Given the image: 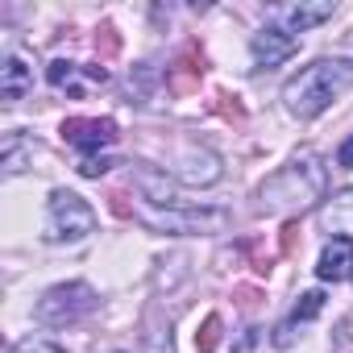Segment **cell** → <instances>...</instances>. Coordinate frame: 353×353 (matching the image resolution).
<instances>
[{"mask_svg":"<svg viewBox=\"0 0 353 353\" xmlns=\"http://www.w3.org/2000/svg\"><path fill=\"white\" fill-rule=\"evenodd\" d=\"M30 88H34V67L26 63V54H13L5 67H0V96L13 104V100H21Z\"/></svg>","mask_w":353,"mask_h":353,"instance_id":"cell-11","label":"cell"},{"mask_svg":"<svg viewBox=\"0 0 353 353\" xmlns=\"http://www.w3.org/2000/svg\"><path fill=\"white\" fill-rule=\"evenodd\" d=\"M141 225H150L154 233H179V237H192V233H221L229 229V212L225 208H154L145 204L141 212Z\"/></svg>","mask_w":353,"mask_h":353,"instance_id":"cell-4","label":"cell"},{"mask_svg":"<svg viewBox=\"0 0 353 353\" xmlns=\"http://www.w3.org/2000/svg\"><path fill=\"white\" fill-rule=\"evenodd\" d=\"M336 166H345V170L353 166V137H349V141H345V145L336 150Z\"/></svg>","mask_w":353,"mask_h":353,"instance_id":"cell-17","label":"cell"},{"mask_svg":"<svg viewBox=\"0 0 353 353\" xmlns=\"http://www.w3.org/2000/svg\"><path fill=\"white\" fill-rule=\"evenodd\" d=\"M353 88V63L349 59H320L312 67H303L295 79H287L283 88V104L295 117H320L328 104H336L345 92Z\"/></svg>","mask_w":353,"mask_h":353,"instance_id":"cell-1","label":"cell"},{"mask_svg":"<svg viewBox=\"0 0 353 353\" xmlns=\"http://www.w3.org/2000/svg\"><path fill=\"white\" fill-rule=\"evenodd\" d=\"M63 137H67L75 150L92 154V150H100V145H112L121 133H117V121H112V117H75V121L63 125Z\"/></svg>","mask_w":353,"mask_h":353,"instance_id":"cell-6","label":"cell"},{"mask_svg":"<svg viewBox=\"0 0 353 353\" xmlns=\"http://www.w3.org/2000/svg\"><path fill=\"white\" fill-rule=\"evenodd\" d=\"M174 174H179L183 183H216L221 179V158L212 150H188L174 162Z\"/></svg>","mask_w":353,"mask_h":353,"instance_id":"cell-9","label":"cell"},{"mask_svg":"<svg viewBox=\"0 0 353 353\" xmlns=\"http://www.w3.org/2000/svg\"><path fill=\"white\" fill-rule=\"evenodd\" d=\"M320 196H324V166L320 158L303 154L291 166H283L274 179L262 183L258 204L262 212H299V208H312Z\"/></svg>","mask_w":353,"mask_h":353,"instance_id":"cell-2","label":"cell"},{"mask_svg":"<svg viewBox=\"0 0 353 353\" xmlns=\"http://www.w3.org/2000/svg\"><path fill=\"white\" fill-rule=\"evenodd\" d=\"M316 274H320V283H345V279H353V241L332 237V241L320 250Z\"/></svg>","mask_w":353,"mask_h":353,"instance_id":"cell-8","label":"cell"},{"mask_svg":"<svg viewBox=\"0 0 353 353\" xmlns=\"http://www.w3.org/2000/svg\"><path fill=\"white\" fill-rule=\"evenodd\" d=\"M96 233V212L83 196L75 192H50V204H46V241H83Z\"/></svg>","mask_w":353,"mask_h":353,"instance_id":"cell-3","label":"cell"},{"mask_svg":"<svg viewBox=\"0 0 353 353\" xmlns=\"http://www.w3.org/2000/svg\"><path fill=\"white\" fill-rule=\"evenodd\" d=\"M112 170V162L108 158H96V154H88L83 162H79V174H83V179H100V174H108Z\"/></svg>","mask_w":353,"mask_h":353,"instance_id":"cell-16","label":"cell"},{"mask_svg":"<svg viewBox=\"0 0 353 353\" xmlns=\"http://www.w3.org/2000/svg\"><path fill=\"white\" fill-rule=\"evenodd\" d=\"M150 353H170V336H166V341H154V349H150Z\"/></svg>","mask_w":353,"mask_h":353,"instance_id":"cell-18","label":"cell"},{"mask_svg":"<svg viewBox=\"0 0 353 353\" xmlns=\"http://www.w3.org/2000/svg\"><path fill=\"white\" fill-rule=\"evenodd\" d=\"M250 50H254L258 67H279V63H287V59L299 50V38H295V34H287L283 26H266V30H258V34H254Z\"/></svg>","mask_w":353,"mask_h":353,"instance_id":"cell-7","label":"cell"},{"mask_svg":"<svg viewBox=\"0 0 353 353\" xmlns=\"http://www.w3.org/2000/svg\"><path fill=\"white\" fill-rule=\"evenodd\" d=\"M83 75V67L79 63H67V59H54L50 67H46V79L54 83V88H71L75 92V79Z\"/></svg>","mask_w":353,"mask_h":353,"instance_id":"cell-13","label":"cell"},{"mask_svg":"<svg viewBox=\"0 0 353 353\" xmlns=\"http://www.w3.org/2000/svg\"><path fill=\"white\" fill-rule=\"evenodd\" d=\"M320 307H324V291H307V295H299V303H295V312H291V324L320 316Z\"/></svg>","mask_w":353,"mask_h":353,"instance_id":"cell-14","label":"cell"},{"mask_svg":"<svg viewBox=\"0 0 353 353\" xmlns=\"http://www.w3.org/2000/svg\"><path fill=\"white\" fill-rule=\"evenodd\" d=\"M88 312H96V291L88 283H59L38 299V320L50 328H67Z\"/></svg>","mask_w":353,"mask_h":353,"instance_id":"cell-5","label":"cell"},{"mask_svg":"<svg viewBox=\"0 0 353 353\" xmlns=\"http://www.w3.org/2000/svg\"><path fill=\"white\" fill-rule=\"evenodd\" d=\"M13 353H67V349L54 345V341H46V336H26V341L13 345Z\"/></svg>","mask_w":353,"mask_h":353,"instance_id":"cell-15","label":"cell"},{"mask_svg":"<svg viewBox=\"0 0 353 353\" xmlns=\"http://www.w3.org/2000/svg\"><path fill=\"white\" fill-rule=\"evenodd\" d=\"M332 13H336V9L328 5V0H320V5H287V9H279V17L287 21V34H303V30L328 21Z\"/></svg>","mask_w":353,"mask_h":353,"instance_id":"cell-12","label":"cell"},{"mask_svg":"<svg viewBox=\"0 0 353 353\" xmlns=\"http://www.w3.org/2000/svg\"><path fill=\"white\" fill-rule=\"evenodd\" d=\"M320 225L332 233V237H345V241H353V188H345V192H336L324 208H320Z\"/></svg>","mask_w":353,"mask_h":353,"instance_id":"cell-10","label":"cell"}]
</instances>
